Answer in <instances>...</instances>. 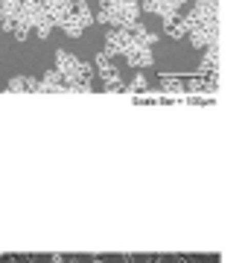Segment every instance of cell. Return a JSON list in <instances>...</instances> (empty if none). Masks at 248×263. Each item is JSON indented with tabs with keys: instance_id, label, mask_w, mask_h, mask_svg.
<instances>
[{
	"instance_id": "cell-1",
	"label": "cell",
	"mask_w": 248,
	"mask_h": 263,
	"mask_svg": "<svg viewBox=\"0 0 248 263\" xmlns=\"http://www.w3.org/2000/svg\"><path fill=\"white\" fill-rule=\"evenodd\" d=\"M56 70L65 76L67 82V91H88V85H91V65L85 62H79L73 53H67V50H58L56 53Z\"/></svg>"
},
{
	"instance_id": "cell-2",
	"label": "cell",
	"mask_w": 248,
	"mask_h": 263,
	"mask_svg": "<svg viewBox=\"0 0 248 263\" xmlns=\"http://www.w3.org/2000/svg\"><path fill=\"white\" fill-rule=\"evenodd\" d=\"M91 21H94V15H91V9H88V3L85 0H76V3L67 6L65 18L58 21V29H65L70 38H79L88 27H91Z\"/></svg>"
},
{
	"instance_id": "cell-3",
	"label": "cell",
	"mask_w": 248,
	"mask_h": 263,
	"mask_svg": "<svg viewBox=\"0 0 248 263\" xmlns=\"http://www.w3.org/2000/svg\"><path fill=\"white\" fill-rule=\"evenodd\" d=\"M132 47V27L129 29H111L105 38V56H123L126 50Z\"/></svg>"
},
{
	"instance_id": "cell-4",
	"label": "cell",
	"mask_w": 248,
	"mask_h": 263,
	"mask_svg": "<svg viewBox=\"0 0 248 263\" xmlns=\"http://www.w3.org/2000/svg\"><path fill=\"white\" fill-rule=\"evenodd\" d=\"M96 70H99V76H102V82H105L108 91H120V88H123V79H120V73H117L111 56L99 53V56H96Z\"/></svg>"
},
{
	"instance_id": "cell-5",
	"label": "cell",
	"mask_w": 248,
	"mask_h": 263,
	"mask_svg": "<svg viewBox=\"0 0 248 263\" xmlns=\"http://www.w3.org/2000/svg\"><path fill=\"white\" fill-rule=\"evenodd\" d=\"M216 70H219V47L216 44H210L208 53H204V59H201V73L204 76H216Z\"/></svg>"
},
{
	"instance_id": "cell-6",
	"label": "cell",
	"mask_w": 248,
	"mask_h": 263,
	"mask_svg": "<svg viewBox=\"0 0 248 263\" xmlns=\"http://www.w3.org/2000/svg\"><path fill=\"white\" fill-rule=\"evenodd\" d=\"M9 91H38V79H32V76H15L9 82Z\"/></svg>"
},
{
	"instance_id": "cell-7",
	"label": "cell",
	"mask_w": 248,
	"mask_h": 263,
	"mask_svg": "<svg viewBox=\"0 0 248 263\" xmlns=\"http://www.w3.org/2000/svg\"><path fill=\"white\" fill-rule=\"evenodd\" d=\"M132 91H146V79L143 76H134L132 79Z\"/></svg>"
}]
</instances>
